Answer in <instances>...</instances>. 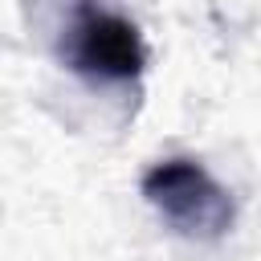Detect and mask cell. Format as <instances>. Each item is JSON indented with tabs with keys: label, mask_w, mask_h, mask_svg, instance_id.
Masks as SVG:
<instances>
[{
	"label": "cell",
	"mask_w": 261,
	"mask_h": 261,
	"mask_svg": "<svg viewBox=\"0 0 261 261\" xmlns=\"http://www.w3.org/2000/svg\"><path fill=\"white\" fill-rule=\"evenodd\" d=\"M143 192L147 200L171 220L179 224L184 232H220L224 220H228V200L224 192L196 167V163H184V159H171V163H159L147 171L143 179Z\"/></svg>",
	"instance_id": "cell-1"
},
{
	"label": "cell",
	"mask_w": 261,
	"mask_h": 261,
	"mask_svg": "<svg viewBox=\"0 0 261 261\" xmlns=\"http://www.w3.org/2000/svg\"><path fill=\"white\" fill-rule=\"evenodd\" d=\"M73 61L77 69H90L102 77H130L143 65V45L122 16L86 12L73 24Z\"/></svg>",
	"instance_id": "cell-2"
}]
</instances>
